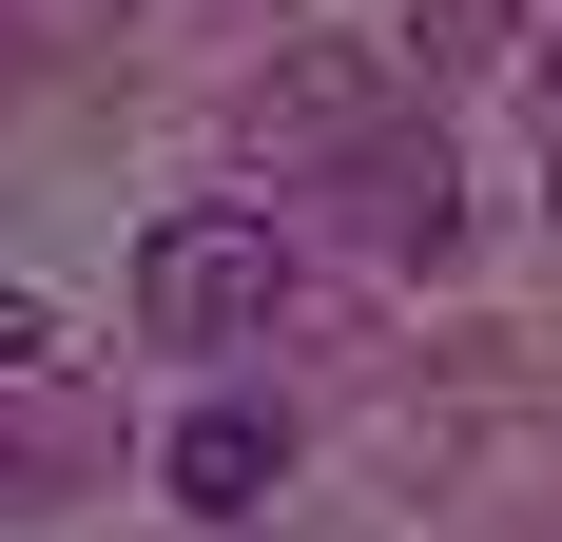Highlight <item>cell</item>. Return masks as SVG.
Masks as SVG:
<instances>
[{
  "label": "cell",
  "instance_id": "cell-1",
  "mask_svg": "<svg viewBox=\"0 0 562 542\" xmlns=\"http://www.w3.org/2000/svg\"><path fill=\"white\" fill-rule=\"evenodd\" d=\"M272 310H291V233L272 214H156L136 233V329L156 349H233Z\"/></svg>",
  "mask_w": 562,
  "mask_h": 542
},
{
  "label": "cell",
  "instance_id": "cell-2",
  "mask_svg": "<svg viewBox=\"0 0 562 542\" xmlns=\"http://www.w3.org/2000/svg\"><path fill=\"white\" fill-rule=\"evenodd\" d=\"M156 485L194 504V523H252V504L291 485V407H252V387H214V407H194V427L156 445Z\"/></svg>",
  "mask_w": 562,
  "mask_h": 542
},
{
  "label": "cell",
  "instance_id": "cell-3",
  "mask_svg": "<svg viewBox=\"0 0 562 542\" xmlns=\"http://www.w3.org/2000/svg\"><path fill=\"white\" fill-rule=\"evenodd\" d=\"M20 369H58V310H40V291H0V387H20Z\"/></svg>",
  "mask_w": 562,
  "mask_h": 542
}]
</instances>
